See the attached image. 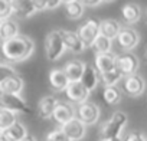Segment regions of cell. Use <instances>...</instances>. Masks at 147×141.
I'll return each instance as SVG.
<instances>
[{"instance_id": "9c48e42d", "label": "cell", "mask_w": 147, "mask_h": 141, "mask_svg": "<svg viewBox=\"0 0 147 141\" xmlns=\"http://www.w3.org/2000/svg\"><path fill=\"white\" fill-rule=\"evenodd\" d=\"M55 122L65 125L66 122L72 121L74 118H77V109L72 107V104H69L68 101H59L56 108H55V112H53V117Z\"/></svg>"}, {"instance_id": "52a82bcc", "label": "cell", "mask_w": 147, "mask_h": 141, "mask_svg": "<svg viewBox=\"0 0 147 141\" xmlns=\"http://www.w3.org/2000/svg\"><path fill=\"white\" fill-rule=\"evenodd\" d=\"M0 102L3 108H7L13 112H23V114H32V108L26 104V101L20 95H10V94H2L0 95Z\"/></svg>"}, {"instance_id": "9a60e30c", "label": "cell", "mask_w": 147, "mask_h": 141, "mask_svg": "<svg viewBox=\"0 0 147 141\" xmlns=\"http://www.w3.org/2000/svg\"><path fill=\"white\" fill-rule=\"evenodd\" d=\"M124 92L130 97H140L146 89V81L140 75H133L124 79Z\"/></svg>"}, {"instance_id": "d6986e66", "label": "cell", "mask_w": 147, "mask_h": 141, "mask_svg": "<svg viewBox=\"0 0 147 141\" xmlns=\"http://www.w3.org/2000/svg\"><path fill=\"white\" fill-rule=\"evenodd\" d=\"M16 36H19V25L16 20L7 19L0 22V38H2L3 42L15 39Z\"/></svg>"}, {"instance_id": "484cf974", "label": "cell", "mask_w": 147, "mask_h": 141, "mask_svg": "<svg viewBox=\"0 0 147 141\" xmlns=\"http://www.w3.org/2000/svg\"><path fill=\"white\" fill-rule=\"evenodd\" d=\"M16 122H18L16 112H13L7 108H3V107L0 108V130H2V132L6 131L7 128L13 127Z\"/></svg>"}, {"instance_id": "836d02e7", "label": "cell", "mask_w": 147, "mask_h": 141, "mask_svg": "<svg viewBox=\"0 0 147 141\" xmlns=\"http://www.w3.org/2000/svg\"><path fill=\"white\" fill-rule=\"evenodd\" d=\"M104 2H101V0H92V2H84V5L85 6H88V7H97V6H100V5H102Z\"/></svg>"}, {"instance_id": "60d3db41", "label": "cell", "mask_w": 147, "mask_h": 141, "mask_svg": "<svg viewBox=\"0 0 147 141\" xmlns=\"http://www.w3.org/2000/svg\"><path fill=\"white\" fill-rule=\"evenodd\" d=\"M146 59H147V50H146Z\"/></svg>"}, {"instance_id": "ab89813d", "label": "cell", "mask_w": 147, "mask_h": 141, "mask_svg": "<svg viewBox=\"0 0 147 141\" xmlns=\"http://www.w3.org/2000/svg\"><path fill=\"white\" fill-rule=\"evenodd\" d=\"M101 141H110V140H102V138H101Z\"/></svg>"}, {"instance_id": "603a6c76", "label": "cell", "mask_w": 147, "mask_h": 141, "mask_svg": "<svg viewBox=\"0 0 147 141\" xmlns=\"http://www.w3.org/2000/svg\"><path fill=\"white\" fill-rule=\"evenodd\" d=\"M65 6V15L71 20H77L84 15V2H78V0H71V2H63Z\"/></svg>"}, {"instance_id": "277c9868", "label": "cell", "mask_w": 147, "mask_h": 141, "mask_svg": "<svg viewBox=\"0 0 147 141\" xmlns=\"http://www.w3.org/2000/svg\"><path fill=\"white\" fill-rule=\"evenodd\" d=\"M80 39L82 40L84 46H92L98 36L101 35V22L98 19H88L84 25H81L77 30Z\"/></svg>"}, {"instance_id": "3957f363", "label": "cell", "mask_w": 147, "mask_h": 141, "mask_svg": "<svg viewBox=\"0 0 147 141\" xmlns=\"http://www.w3.org/2000/svg\"><path fill=\"white\" fill-rule=\"evenodd\" d=\"M65 43L63 39L59 33V30H51L46 38H45V52H46V58L51 62L58 60L63 52H65Z\"/></svg>"}, {"instance_id": "8fae6325", "label": "cell", "mask_w": 147, "mask_h": 141, "mask_svg": "<svg viewBox=\"0 0 147 141\" xmlns=\"http://www.w3.org/2000/svg\"><path fill=\"white\" fill-rule=\"evenodd\" d=\"M61 128H62V131H63L72 141H80V140H82V138L85 137V134H87V125H85L82 121H80L78 118H74L72 121L66 122V124L62 125Z\"/></svg>"}, {"instance_id": "f546056e", "label": "cell", "mask_w": 147, "mask_h": 141, "mask_svg": "<svg viewBox=\"0 0 147 141\" xmlns=\"http://www.w3.org/2000/svg\"><path fill=\"white\" fill-rule=\"evenodd\" d=\"M15 13V6L13 2H9V0H2L0 2V20H7L10 19V16Z\"/></svg>"}, {"instance_id": "ffe728a7", "label": "cell", "mask_w": 147, "mask_h": 141, "mask_svg": "<svg viewBox=\"0 0 147 141\" xmlns=\"http://www.w3.org/2000/svg\"><path fill=\"white\" fill-rule=\"evenodd\" d=\"M123 26L120 25L118 20L115 19H105V20H101V35L114 40L118 38L120 32H121Z\"/></svg>"}, {"instance_id": "1f68e13d", "label": "cell", "mask_w": 147, "mask_h": 141, "mask_svg": "<svg viewBox=\"0 0 147 141\" xmlns=\"http://www.w3.org/2000/svg\"><path fill=\"white\" fill-rule=\"evenodd\" d=\"M46 141H72V140L62 131V128H56L48 134Z\"/></svg>"}, {"instance_id": "e0dca14e", "label": "cell", "mask_w": 147, "mask_h": 141, "mask_svg": "<svg viewBox=\"0 0 147 141\" xmlns=\"http://www.w3.org/2000/svg\"><path fill=\"white\" fill-rule=\"evenodd\" d=\"M23 79L16 75V77H12L3 82H0V91L2 94H10V95H20V92L23 91Z\"/></svg>"}, {"instance_id": "7c38bea8", "label": "cell", "mask_w": 147, "mask_h": 141, "mask_svg": "<svg viewBox=\"0 0 147 141\" xmlns=\"http://www.w3.org/2000/svg\"><path fill=\"white\" fill-rule=\"evenodd\" d=\"M59 33L63 39L65 48L68 50H71L72 53H81L85 49V46H84V43L80 39L77 32H72V30H68V29H59Z\"/></svg>"}, {"instance_id": "ac0fdd59", "label": "cell", "mask_w": 147, "mask_h": 141, "mask_svg": "<svg viewBox=\"0 0 147 141\" xmlns=\"http://www.w3.org/2000/svg\"><path fill=\"white\" fill-rule=\"evenodd\" d=\"M49 82H51V87L58 92L65 91L68 85L71 84L66 74L63 72V69H52L49 74Z\"/></svg>"}, {"instance_id": "44dd1931", "label": "cell", "mask_w": 147, "mask_h": 141, "mask_svg": "<svg viewBox=\"0 0 147 141\" xmlns=\"http://www.w3.org/2000/svg\"><path fill=\"white\" fill-rule=\"evenodd\" d=\"M121 17L127 25H134L140 20L141 17V9L140 6L134 5V3H127L123 6L121 9Z\"/></svg>"}, {"instance_id": "5b68a950", "label": "cell", "mask_w": 147, "mask_h": 141, "mask_svg": "<svg viewBox=\"0 0 147 141\" xmlns=\"http://www.w3.org/2000/svg\"><path fill=\"white\" fill-rule=\"evenodd\" d=\"M138 66H140V60L131 52H124L117 56V70L123 75V78L136 75Z\"/></svg>"}, {"instance_id": "d590c367", "label": "cell", "mask_w": 147, "mask_h": 141, "mask_svg": "<svg viewBox=\"0 0 147 141\" xmlns=\"http://www.w3.org/2000/svg\"><path fill=\"white\" fill-rule=\"evenodd\" d=\"M22 141H36V138H35L32 134H28V135H26V137H25Z\"/></svg>"}, {"instance_id": "cb8c5ba5", "label": "cell", "mask_w": 147, "mask_h": 141, "mask_svg": "<svg viewBox=\"0 0 147 141\" xmlns=\"http://www.w3.org/2000/svg\"><path fill=\"white\" fill-rule=\"evenodd\" d=\"M15 6V13L19 17H32L38 10L35 7V2H29V0H19V2H13Z\"/></svg>"}, {"instance_id": "8992f818", "label": "cell", "mask_w": 147, "mask_h": 141, "mask_svg": "<svg viewBox=\"0 0 147 141\" xmlns=\"http://www.w3.org/2000/svg\"><path fill=\"white\" fill-rule=\"evenodd\" d=\"M100 115H101L100 107L91 101H87V102L78 105V108H77V118L80 121H82L85 125L97 124L100 120Z\"/></svg>"}, {"instance_id": "2e32d148", "label": "cell", "mask_w": 147, "mask_h": 141, "mask_svg": "<svg viewBox=\"0 0 147 141\" xmlns=\"http://www.w3.org/2000/svg\"><path fill=\"white\" fill-rule=\"evenodd\" d=\"M58 102H59V101H58L53 95L42 97L40 101L38 102V108H36V112H38L39 118L48 120V118L53 117V112H55V108H56Z\"/></svg>"}, {"instance_id": "f35d334b", "label": "cell", "mask_w": 147, "mask_h": 141, "mask_svg": "<svg viewBox=\"0 0 147 141\" xmlns=\"http://www.w3.org/2000/svg\"><path fill=\"white\" fill-rule=\"evenodd\" d=\"M146 20H147V10H146Z\"/></svg>"}, {"instance_id": "4fadbf2b", "label": "cell", "mask_w": 147, "mask_h": 141, "mask_svg": "<svg viewBox=\"0 0 147 141\" xmlns=\"http://www.w3.org/2000/svg\"><path fill=\"white\" fill-rule=\"evenodd\" d=\"M95 69L98 70L100 75H105L111 70L117 69V56L110 52V53H102L95 56Z\"/></svg>"}, {"instance_id": "4dcf8cb0", "label": "cell", "mask_w": 147, "mask_h": 141, "mask_svg": "<svg viewBox=\"0 0 147 141\" xmlns=\"http://www.w3.org/2000/svg\"><path fill=\"white\" fill-rule=\"evenodd\" d=\"M16 75H18V72L15 70L13 66H10L7 63L0 65V82H3V81H6V79H9L12 77H16Z\"/></svg>"}, {"instance_id": "d6a6232c", "label": "cell", "mask_w": 147, "mask_h": 141, "mask_svg": "<svg viewBox=\"0 0 147 141\" xmlns=\"http://www.w3.org/2000/svg\"><path fill=\"white\" fill-rule=\"evenodd\" d=\"M147 138L144 137L143 132H138V131H131L125 135V138L123 141H146Z\"/></svg>"}, {"instance_id": "7402d4cb", "label": "cell", "mask_w": 147, "mask_h": 141, "mask_svg": "<svg viewBox=\"0 0 147 141\" xmlns=\"http://www.w3.org/2000/svg\"><path fill=\"white\" fill-rule=\"evenodd\" d=\"M98 81H100L98 70H97L94 66L87 65V68H85V70H84V75H82V79H81L82 85L91 92V91H94V89L97 88Z\"/></svg>"}, {"instance_id": "f1b7e54d", "label": "cell", "mask_w": 147, "mask_h": 141, "mask_svg": "<svg viewBox=\"0 0 147 141\" xmlns=\"http://www.w3.org/2000/svg\"><path fill=\"white\" fill-rule=\"evenodd\" d=\"M100 78H101L104 88H107V87H117V82L123 78V75L115 69V70H111V72H108L105 75H100Z\"/></svg>"}, {"instance_id": "5bb4252c", "label": "cell", "mask_w": 147, "mask_h": 141, "mask_svg": "<svg viewBox=\"0 0 147 141\" xmlns=\"http://www.w3.org/2000/svg\"><path fill=\"white\" fill-rule=\"evenodd\" d=\"M87 68V63L85 62H81V60H68L63 66V72L66 74L69 82H81L82 79V75H84V70Z\"/></svg>"}, {"instance_id": "b9f144b4", "label": "cell", "mask_w": 147, "mask_h": 141, "mask_svg": "<svg viewBox=\"0 0 147 141\" xmlns=\"http://www.w3.org/2000/svg\"><path fill=\"white\" fill-rule=\"evenodd\" d=\"M146 141H147V140H146Z\"/></svg>"}, {"instance_id": "4316f807", "label": "cell", "mask_w": 147, "mask_h": 141, "mask_svg": "<svg viewBox=\"0 0 147 141\" xmlns=\"http://www.w3.org/2000/svg\"><path fill=\"white\" fill-rule=\"evenodd\" d=\"M102 95H104V101L108 105H115L123 98V94H121V91L117 87H107V88H104V94Z\"/></svg>"}, {"instance_id": "83f0119b", "label": "cell", "mask_w": 147, "mask_h": 141, "mask_svg": "<svg viewBox=\"0 0 147 141\" xmlns=\"http://www.w3.org/2000/svg\"><path fill=\"white\" fill-rule=\"evenodd\" d=\"M92 48H94V50H95L97 55L110 53L111 52V48H113V40L108 39V38H105V36H102V35H100L98 39L95 40V43L92 45Z\"/></svg>"}, {"instance_id": "d4e9b609", "label": "cell", "mask_w": 147, "mask_h": 141, "mask_svg": "<svg viewBox=\"0 0 147 141\" xmlns=\"http://www.w3.org/2000/svg\"><path fill=\"white\" fill-rule=\"evenodd\" d=\"M9 141H22L26 135H28V131H26V127L22 124V122H16L13 127L7 128L6 131L2 132Z\"/></svg>"}, {"instance_id": "8d00e7d4", "label": "cell", "mask_w": 147, "mask_h": 141, "mask_svg": "<svg viewBox=\"0 0 147 141\" xmlns=\"http://www.w3.org/2000/svg\"><path fill=\"white\" fill-rule=\"evenodd\" d=\"M0 141H9V140H7V138L3 135V134H0Z\"/></svg>"}, {"instance_id": "30bf717a", "label": "cell", "mask_w": 147, "mask_h": 141, "mask_svg": "<svg viewBox=\"0 0 147 141\" xmlns=\"http://www.w3.org/2000/svg\"><path fill=\"white\" fill-rule=\"evenodd\" d=\"M65 95L69 101L77 102V104H84L90 98V91L82 85V82H71L68 88L65 89Z\"/></svg>"}, {"instance_id": "6da1fadb", "label": "cell", "mask_w": 147, "mask_h": 141, "mask_svg": "<svg viewBox=\"0 0 147 141\" xmlns=\"http://www.w3.org/2000/svg\"><path fill=\"white\" fill-rule=\"evenodd\" d=\"M2 50L9 62H22L35 52V42L26 35H19L15 39L3 42Z\"/></svg>"}, {"instance_id": "74e56055", "label": "cell", "mask_w": 147, "mask_h": 141, "mask_svg": "<svg viewBox=\"0 0 147 141\" xmlns=\"http://www.w3.org/2000/svg\"><path fill=\"white\" fill-rule=\"evenodd\" d=\"M113 141H123L121 138H117V140H113Z\"/></svg>"}, {"instance_id": "7a4b0ae2", "label": "cell", "mask_w": 147, "mask_h": 141, "mask_svg": "<svg viewBox=\"0 0 147 141\" xmlns=\"http://www.w3.org/2000/svg\"><path fill=\"white\" fill-rule=\"evenodd\" d=\"M128 122L127 114L123 111H115L113 115L101 125V137L102 140H117L121 138V132Z\"/></svg>"}, {"instance_id": "ba28073f", "label": "cell", "mask_w": 147, "mask_h": 141, "mask_svg": "<svg viewBox=\"0 0 147 141\" xmlns=\"http://www.w3.org/2000/svg\"><path fill=\"white\" fill-rule=\"evenodd\" d=\"M117 42L120 45L121 49H124L125 52H131L140 42V35L138 32L131 28V26H124L117 38Z\"/></svg>"}, {"instance_id": "e575fe53", "label": "cell", "mask_w": 147, "mask_h": 141, "mask_svg": "<svg viewBox=\"0 0 147 141\" xmlns=\"http://www.w3.org/2000/svg\"><path fill=\"white\" fill-rule=\"evenodd\" d=\"M61 5H63L62 2H48V10H55L58 9Z\"/></svg>"}]
</instances>
